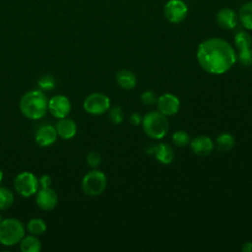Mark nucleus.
<instances>
[{
  "instance_id": "22",
  "label": "nucleus",
  "mask_w": 252,
  "mask_h": 252,
  "mask_svg": "<svg viewBox=\"0 0 252 252\" xmlns=\"http://www.w3.org/2000/svg\"><path fill=\"white\" fill-rule=\"evenodd\" d=\"M27 228L31 234L33 235H40L45 232L46 230V223L42 219L34 218L29 220L27 224Z\"/></svg>"
},
{
  "instance_id": "9",
  "label": "nucleus",
  "mask_w": 252,
  "mask_h": 252,
  "mask_svg": "<svg viewBox=\"0 0 252 252\" xmlns=\"http://www.w3.org/2000/svg\"><path fill=\"white\" fill-rule=\"evenodd\" d=\"M71 101L63 94H55L48 99V111L56 118L67 117L71 111Z\"/></svg>"
},
{
  "instance_id": "3",
  "label": "nucleus",
  "mask_w": 252,
  "mask_h": 252,
  "mask_svg": "<svg viewBox=\"0 0 252 252\" xmlns=\"http://www.w3.org/2000/svg\"><path fill=\"white\" fill-rule=\"evenodd\" d=\"M142 126L145 134L155 140L162 139L169 130V121L165 115L158 111H150L143 116Z\"/></svg>"
},
{
  "instance_id": "23",
  "label": "nucleus",
  "mask_w": 252,
  "mask_h": 252,
  "mask_svg": "<svg viewBox=\"0 0 252 252\" xmlns=\"http://www.w3.org/2000/svg\"><path fill=\"white\" fill-rule=\"evenodd\" d=\"M13 192L5 187H0V210H5L10 208L14 203Z\"/></svg>"
},
{
  "instance_id": "33",
  "label": "nucleus",
  "mask_w": 252,
  "mask_h": 252,
  "mask_svg": "<svg viewBox=\"0 0 252 252\" xmlns=\"http://www.w3.org/2000/svg\"><path fill=\"white\" fill-rule=\"evenodd\" d=\"M2 179H3V171L2 169H0V182L2 181Z\"/></svg>"
},
{
  "instance_id": "20",
  "label": "nucleus",
  "mask_w": 252,
  "mask_h": 252,
  "mask_svg": "<svg viewBox=\"0 0 252 252\" xmlns=\"http://www.w3.org/2000/svg\"><path fill=\"white\" fill-rule=\"evenodd\" d=\"M216 144L220 152H229L234 147L235 140L231 134L221 133L217 137Z\"/></svg>"
},
{
  "instance_id": "11",
  "label": "nucleus",
  "mask_w": 252,
  "mask_h": 252,
  "mask_svg": "<svg viewBox=\"0 0 252 252\" xmlns=\"http://www.w3.org/2000/svg\"><path fill=\"white\" fill-rule=\"evenodd\" d=\"M35 202L40 209L50 211L56 207L58 203V195L50 187H40L35 193Z\"/></svg>"
},
{
  "instance_id": "16",
  "label": "nucleus",
  "mask_w": 252,
  "mask_h": 252,
  "mask_svg": "<svg viewBox=\"0 0 252 252\" xmlns=\"http://www.w3.org/2000/svg\"><path fill=\"white\" fill-rule=\"evenodd\" d=\"M55 128L58 136L65 140L73 138L77 133V125L75 121L67 117L60 118L57 121Z\"/></svg>"
},
{
  "instance_id": "26",
  "label": "nucleus",
  "mask_w": 252,
  "mask_h": 252,
  "mask_svg": "<svg viewBox=\"0 0 252 252\" xmlns=\"http://www.w3.org/2000/svg\"><path fill=\"white\" fill-rule=\"evenodd\" d=\"M108 110H109V112H108L109 119L112 123L119 124L123 121L124 113H123V109L120 106H113L112 108H110Z\"/></svg>"
},
{
  "instance_id": "21",
  "label": "nucleus",
  "mask_w": 252,
  "mask_h": 252,
  "mask_svg": "<svg viewBox=\"0 0 252 252\" xmlns=\"http://www.w3.org/2000/svg\"><path fill=\"white\" fill-rule=\"evenodd\" d=\"M234 44L238 51L244 50L247 48H251L252 46V38L250 34L244 31L238 32L234 36Z\"/></svg>"
},
{
  "instance_id": "10",
  "label": "nucleus",
  "mask_w": 252,
  "mask_h": 252,
  "mask_svg": "<svg viewBox=\"0 0 252 252\" xmlns=\"http://www.w3.org/2000/svg\"><path fill=\"white\" fill-rule=\"evenodd\" d=\"M157 107L158 110L165 116H171L178 112L180 108L179 98L169 93L163 94L157 98Z\"/></svg>"
},
{
  "instance_id": "7",
  "label": "nucleus",
  "mask_w": 252,
  "mask_h": 252,
  "mask_svg": "<svg viewBox=\"0 0 252 252\" xmlns=\"http://www.w3.org/2000/svg\"><path fill=\"white\" fill-rule=\"evenodd\" d=\"M83 107L90 114L100 115L109 109L110 99L104 94L93 93L85 98Z\"/></svg>"
},
{
  "instance_id": "25",
  "label": "nucleus",
  "mask_w": 252,
  "mask_h": 252,
  "mask_svg": "<svg viewBox=\"0 0 252 252\" xmlns=\"http://www.w3.org/2000/svg\"><path fill=\"white\" fill-rule=\"evenodd\" d=\"M37 85H38L40 90L51 91V90L54 89V87L56 85V81H55V78L52 75L45 74V75H43L42 77L39 78V80L37 82Z\"/></svg>"
},
{
  "instance_id": "30",
  "label": "nucleus",
  "mask_w": 252,
  "mask_h": 252,
  "mask_svg": "<svg viewBox=\"0 0 252 252\" xmlns=\"http://www.w3.org/2000/svg\"><path fill=\"white\" fill-rule=\"evenodd\" d=\"M129 121L132 125L134 126H138L140 124H142V121H143V116L137 112H134L130 115L129 117Z\"/></svg>"
},
{
  "instance_id": "8",
  "label": "nucleus",
  "mask_w": 252,
  "mask_h": 252,
  "mask_svg": "<svg viewBox=\"0 0 252 252\" xmlns=\"http://www.w3.org/2000/svg\"><path fill=\"white\" fill-rule=\"evenodd\" d=\"M163 13L168 22L178 24L186 18L188 8L182 0H169L164 6Z\"/></svg>"
},
{
  "instance_id": "34",
  "label": "nucleus",
  "mask_w": 252,
  "mask_h": 252,
  "mask_svg": "<svg viewBox=\"0 0 252 252\" xmlns=\"http://www.w3.org/2000/svg\"><path fill=\"white\" fill-rule=\"evenodd\" d=\"M1 220H2V218H1V216H0V222H1Z\"/></svg>"
},
{
  "instance_id": "13",
  "label": "nucleus",
  "mask_w": 252,
  "mask_h": 252,
  "mask_svg": "<svg viewBox=\"0 0 252 252\" xmlns=\"http://www.w3.org/2000/svg\"><path fill=\"white\" fill-rule=\"evenodd\" d=\"M189 144L192 152L198 157H207L213 152L214 149L212 139L205 135L195 137L192 141H190Z\"/></svg>"
},
{
  "instance_id": "28",
  "label": "nucleus",
  "mask_w": 252,
  "mask_h": 252,
  "mask_svg": "<svg viewBox=\"0 0 252 252\" xmlns=\"http://www.w3.org/2000/svg\"><path fill=\"white\" fill-rule=\"evenodd\" d=\"M86 160H87V163L89 164V166H91L92 168H95L101 162V156L97 152L93 151L87 155Z\"/></svg>"
},
{
  "instance_id": "29",
  "label": "nucleus",
  "mask_w": 252,
  "mask_h": 252,
  "mask_svg": "<svg viewBox=\"0 0 252 252\" xmlns=\"http://www.w3.org/2000/svg\"><path fill=\"white\" fill-rule=\"evenodd\" d=\"M157 98L158 97L156 96V94L152 91H146V92L142 93V94L140 96V99H141L142 103L147 105V106H152V105L156 104Z\"/></svg>"
},
{
  "instance_id": "14",
  "label": "nucleus",
  "mask_w": 252,
  "mask_h": 252,
  "mask_svg": "<svg viewBox=\"0 0 252 252\" xmlns=\"http://www.w3.org/2000/svg\"><path fill=\"white\" fill-rule=\"evenodd\" d=\"M216 22L223 30H233L237 26L238 15L230 8H222L217 13Z\"/></svg>"
},
{
  "instance_id": "27",
  "label": "nucleus",
  "mask_w": 252,
  "mask_h": 252,
  "mask_svg": "<svg viewBox=\"0 0 252 252\" xmlns=\"http://www.w3.org/2000/svg\"><path fill=\"white\" fill-rule=\"evenodd\" d=\"M243 66H251L252 65V48H247L244 50H240L238 56H236Z\"/></svg>"
},
{
  "instance_id": "24",
  "label": "nucleus",
  "mask_w": 252,
  "mask_h": 252,
  "mask_svg": "<svg viewBox=\"0 0 252 252\" xmlns=\"http://www.w3.org/2000/svg\"><path fill=\"white\" fill-rule=\"evenodd\" d=\"M172 142L176 147L182 148L187 146L190 143V137L187 132L183 130H178L172 135Z\"/></svg>"
},
{
  "instance_id": "32",
  "label": "nucleus",
  "mask_w": 252,
  "mask_h": 252,
  "mask_svg": "<svg viewBox=\"0 0 252 252\" xmlns=\"http://www.w3.org/2000/svg\"><path fill=\"white\" fill-rule=\"evenodd\" d=\"M242 250L244 252H252V242L246 241L242 246Z\"/></svg>"
},
{
  "instance_id": "1",
  "label": "nucleus",
  "mask_w": 252,
  "mask_h": 252,
  "mask_svg": "<svg viewBox=\"0 0 252 252\" xmlns=\"http://www.w3.org/2000/svg\"><path fill=\"white\" fill-rule=\"evenodd\" d=\"M196 55L201 68L213 75L224 74L237 60L232 46L226 40L219 37L208 38L201 42Z\"/></svg>"
},
{
  "instance_id": "19",
  "label": "nucleus",
  "mask_w": 252,
  "mask_h": 252,
  "mask_svg": "<svg viewBox=\"0 0 252 252\" xmlns=\"http://www.w3.org/2000/svg\"><path fill=\"white\" fill-rule=\"evenodd\" d=\"M238 20L245 29L252 31V1L245 3L240 7Z\"/></svg>"
},
{
  "instance_id": "4",
  "label": "nucleus",
  "mask_w": 252,
  "mask_h": 252,
  "mask_svg": "<svg viewBox=\"0 0 252 252\" xmlns=\"http://www.w3.org/2000/svg\"><path fill=\"white\" fill-rule=\"evenodd\" d=\"M25 236V226L17 219L9 218L0 222V243L5 246H14Z\"/></svg>"
},
{
  "instance_id": "18",
  "label": "nucleus",
  "mask_w": 252,
  "mask_h": 252,
  "mask_svg": "<svg viewBox=\"0 0 252 252\" xmlns=\"http://www.w3.org/2000/svg\"><path fill=\"white\" fill-rule=\"evenodd\" d=\"M20 249L23 252H39L41 250V242L36 235H28L20 241Z\"/></svg>"
},
{
  "instance_id": "6",
  "label": "nucleus",
  "mask_w": 252,
  "mask_h": 252,
  "mask_svg": "<svg viewBox=\"0 0 252 252\" xmlns=\"http://www.w3.org/2000/svg\"><path fill=\"white\" fill-rule=\"evenodd\" d=\"M14 187L19 195L28 198L36 193L39 187V181L32 172L23 171L14 179Z\"/></svg>"
},
{
  "instance_id": "17",
  "label": "nucleus",
  "mask_w": 252,
  "mask_h": 252,
  "mask_svg": "<svg viewBox=\"0 0 252 252\" xmlns=\"http://www.w3.org/2000/svg\"><path fill=\"white\" fill-rule=\"evenodd\" d=\"M115 80L117 85L124 90H132L137 84L136 75L132 71L127 69L119 70L116 73Z\"/></svg>"
},
{
  "instance_id": "12",
  "label": "nucleus",
  "mask_w": 252,
  "mask_h": 252,
  "mask_svg": "<svg viewBox=\"0 0 252 252\" xmlns=\"http://www.w3.org/2000/svg\"><path fill=\"white\" fill-rule=\"evenodd\" d=\"M56 128L51 124H44L40 126L35 132V142L41 147H48L55 143L57 139Z\"/></svg>"
},
{
  "instance_id": "2",
  "label": "nucleus",
  "mask_w": 252,
  "mask_h": 252,
  "mask_svg": "<svg viewBox=\"0 0 252 252\" xmlns=\"http://www.w3.org/2000/svg\"><path fill=\"white\" fill-rule=\"evenodd\" d=\"M20 110L29 119L42 118L48 110V98L41 90L29 91L20 100Z\"/></svg>"
},
{
  "instance_id": "31",
  "label": "nucleus",
  "mask_w": 252,
  "mask_h": 252,
  "mask_svg": "<svg viewBox=\"0 0 252 252\" xmlns=\"http://www.w3.org/2000/svg\"><path fill=\"white\" fill-rule=\"evenodd\" d=\"M39 181V185L40 187L42 188H45V187H50L51 185V177L47 174H43L40 176V178L38 179Z\"/></svg>"
},
{
  "instance_id": "5",
  "label": "nucleus",
  "mask_w": 252,
  "mask_h": 252,
  "mask_svg": "<svg viewBox=\"0 0 252 252\" xmlns=\"http://www.w3.org/2000/svg\"><path fill=\"white\" fill-rule=\"evenodd\" d=\"M107 179L105 174L100 170H91L82 179L83 192L91 197L100 195L106 188Z\"/></svg>"
},
{
  "instance_id": "15",
  "label": "nucleus",
  "mask_w": 252,
  "mask_h": 252,
  "mask_svg": "<svg viewBox=\"0 0 252 252\" xmlns=\"http://www.w3.org/2000/svg\"><path fill=\"white\" fill-rule=\"evenodd\" d=\"M148 153L154 154L156 158L162 164H169L174 158V152L172 148L165 143H160L152 147L151 151Z\"/></svg>"
}]
</instances>
